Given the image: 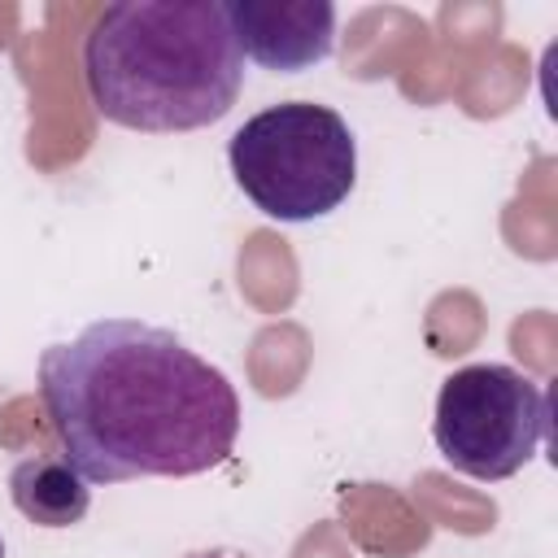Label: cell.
Wrapping results in <instances>:
<instances>
[{
	"mask_svg": "<svg viewBox=\"0 0 558 558\" xmlns=\"http://www.w3.org/2000/svg\"><path fill=\"white\" fill-rule=\"evenodd\" d=\"M39 401L87 484L183 480L227 462L240 436L231 379L170 327L96 318L39 353Z\"/></svg>",
	"mask_w": 558,
	"mask_h": 558,
	"instance_id": "obj_1",
	"label": "cell"
},
{
	"mask_svg": "<svg viewBox=\"0 0 558 558\" xmlns=\"http://www.w3.org/2000/svg\"><path fill=\"white\" fill-rule=\"evenodd\" d=\"M83 83L126 131H201L240 100L244 52L218 0H118L83 39Z\"/></svg>",
	"mask_w": 558,
	"mask_h": 558,
	"instance_id": "obj_2",
	"label": "cell"
},
{
	"mask_svg": "<svg viewBox=\"0 0 558 558\" xmlns=\"http://www.w3.org/2000/svg\"><path fill=\"white\" fill-rule=\"evenodd\" d=\"M235 187L279 222L331 214L357 183L349 122L314 100H283L253 113L227 144Z\"/></svg>",
	"mask_w": 558,
	"mask_h": 558,
	"instance_id": "obj_3",
	"label": "cell"
},
{
	"mask_svg": "<svg viewBox=\"0 0 558 558\" xmlns=\"http://www.w3.org/2000/svg\"><path fill=\"white\" fill-rule=\"evenodd\" d=\"M545 432H549L545 388L506 362L458 366L436 392L432 440L440 458L471 480L493 484L519 475L541 453Z\"/></svg>",
	"mask_w": 558,
	"mask_h": 558,
	"instance_id": "obj_4",
	"label": "cell"
},
{
	"mask_svg": "<svg viewBox=\"0 0 558 558\" xmlns=\"http://www.w3.org/2000/svg\"><path fill=\"white\" fill-rule=\"evenodd\" d=\"M235 48L262 70L296 74L331 57L336 4L331 0H227L222 4Z\"/></svg>",
	"mask_w": 558,
	"mask_h": 558,
	"instance_id": "obj_5",
	"label": "cell"
},
{
	"mask_svg": "<svg viewBox=\"0 0 558 558\" xmlns=\"http://www.w3.org/2000/svg\"><path fill=\"white\" fill-rule=\"evenodd\" d=\"M9 497L35 527H74L92 510V488L65 453H35L9 471Z\"/></svg>",
	"mask_w": 558,
	"mask_h": 558,
	"instance_id": "obj_6",
	"label": "cell"
},
{
	"mask_svg": "<svg viewBox=\"0 0 558 558\" xmlns=\"http://www.w3.org/2000/svg\"><path fill=\"white\" fill-rule=\"evenodd\" d=\"M183 558H248L240 549H196V554H183Z\"/></svg>",
	"mask_w": 558,
	"mask_h": 558,
	"instance_id": "obj_7",
	"label": "cell"
},
{
	"mask_svg": "<svg viewBox=\"0 0 558 558\" xmlns=\"http://www.w3.org/2000/svg\"><path fill=\"white\" fill-rule=\"evenodd\" d=\"M0 558H4V541H0Z\"/></svg>",
	"mask_w": 558,
	"mask_h": 558,
	"instance_id": "obj_8",
	"label": "cell"
}]
</instances>
